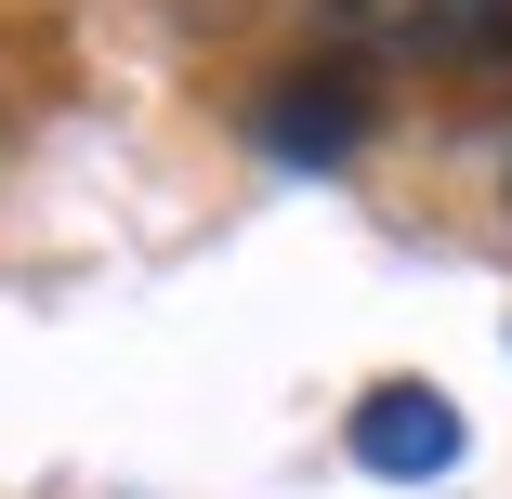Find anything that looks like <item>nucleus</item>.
<instances>
[{
    "label": "nucleus",
    "instance_id": "nucleus-1",
    "mask_svg": "<svg viewBox=\"0 0 512 499\" xmlns=\"http://www.w3.org/2000/svg\"><path fill=\"white\" fill-rule=\"evenodd\" d=\"M342 447H355V473H381V486H447L460 447H473V421L447 408V381H368L355 421H342Z\"/></svg>",
    "mask_w": 512,
    "mask_h": 499
},
{
    "label": "nucleus",
    "instance_id": "nucleus-3",
    "mask_svg": "<svg viewBox=\"0 0 512 499\" xmlns=\"http://www.w3.org/2000/svg\"><path fill=\"white\" fill-rule=\"evenodd\" d=\"M394 53H421V66H512V0H407L394 14Z\"/></svg>",
    "mask_w": 512,
    "mask_h": 499
},
{
    "label": "nucleus",
    "instance_id": "nucleus-2",
    "mask_svg": "<svg viewBox=\"0 0 512 499\" xmlns=\"http://www.w3.org/2000/svg\"><path fill=\"white\" fill-rule=\"evenodd\" d=\"M250 132H263V158H289V171H342V158L368 145V79H355L342 53H316V66H289L263 106H250Z\"/></svg>",
    "mask_w": 512,
    "mask_h": 499
}]
</instances>
